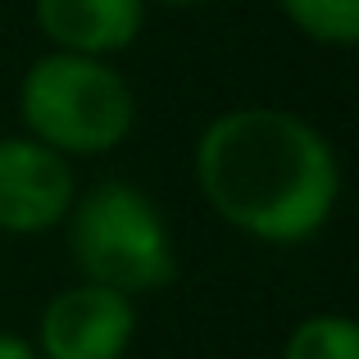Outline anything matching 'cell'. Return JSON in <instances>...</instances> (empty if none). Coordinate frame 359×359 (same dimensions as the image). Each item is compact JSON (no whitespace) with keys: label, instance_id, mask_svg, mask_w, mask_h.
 <instances>
[{"label":"cell","instance_id":"cell-1","mask_svg":"<svg viewBox=\"0 0 359 359\" xmlns=\"http://www.w3.org/2000/svg\"><path fill=\"white\" fill-rule=\"evenodd\" d=\"M196 187L228 228L264 245H300L341 201L337 150L309 118L273 105L228 109L196 141Z\"/></svg>","mask_w":359,"mask_h":359},{"label":"cell","instance_id":"cell-2","mask_svg":"<svg viewBox=\"0 0 359 359\" xmlns=\"http://www.w3.org/2000/svg\"><path fill=\"white\" fill-rule=\"evenodd\" d=\"M27 137L64 159L109 155L137 128V91L109 60L50 50L18 82Z\"/></svg>","mask_w":359,"mask_h":359},{"label":"cell","instance_id":"cell-3","mask_svg":"<svg viewBox=\"0 0 359 359\" xmlns=\"http://www.w3.org/2000/svg\"><path fill=\"white\" fill-rule=\"evenodd\" d=\"M69 250L82 278L137 300L177 278V245L159 205L132 182H96L69 210Z\"/></svg>","mask_w":359,"mask_h":359},{"label":"cell","instance_id":"cell-4","mask_svg":"<svg viewBox=\"0 0 359 359\" xmlns=\"http://www.w3.org/2000/svg\"><path fill=\"white\" fill-rule=\"evenodd\" d=\"M137 337V309L128 296L96 282L64 287L36 318L41 359H123Z\"/></svg>","mask_w":359,"mask_h":359},{"label":"cell","instance_id":"cell-5","mask_svg":"<svg viewBox=\"0 0 359 359\" xmlns=\"http://www.w3.org/2000/svg\"><path fill=\"white\" fill-rule=\"evenodd\" d=\"M78 182L64 155L23 137H0V232L36 237L69 219Z\"/></svg>","mask_w":359,"mask_h":359},{"label":"cell","instance_id":"cell-6","mask_svg":"<svg viewBox=\"0 0 359 359\" xmlns=\"http://www.w3.org/2000/svg\"><path fill=\"white\" fill-rule=\"evenodd\" d=\"M32 14L55 50L109 60L141 36L146 0H32Z\"/></svg>","mask_w":359,"mask_h":359},{"label":"cell","instance_id":"cell-7","mask_svg":"<svg viewBox=\"0 0 359 359\" xmlns=\"http://www.w3.org/2000/svg\"><path fill=\"white\" fill-rule=\"evenodd\" d=\"M287 23L318 46L346 50L359 36V0H278Z\"/></svg>","mask_w":359,"mask_h":359},{"label":"cell","instance_id":"cell-8","mask_svg":"<svg viewBox=\"0 0 359 359\" xmlns=\"http://www.w3.org/2000/svg\"><path fill=\"white\" fill-rule=\"evenodd\" d=\"M282 359H359V327L346 314H309L291 327Z\"/></svg>","mask_w":359,"mask_h":359},{"label":"cell","instance_id":"cell-9","mask_svg":"<svg viewBox=\"0 0 359 359\" xmlns=\"http://www.w3.org/2000/svg\"><path fill=\"white\" fill-rule=\"evenodd\" d=\"M0 359H41V355H36V346L27 341V337L0 332Z\"/></svg>","mask_w":359,"mask_h":359},{"label":"cell","instance_id":"cell-10","mask_svg":"<svg viewBox=\"0 0 359 359\" xmlns=\"http://www.w3.org/2000/svg\"><path fill=\"white\" fill-rule=\"evenodd\" d=\"M155 5H168V9H191V5H205V0H155Z\"/></svg>","mask_w":359,"mask_h":359}]
</instances>
